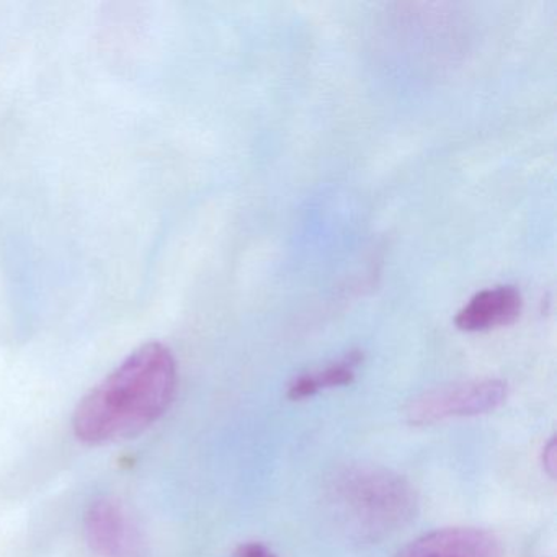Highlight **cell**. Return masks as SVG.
<instances>
[{"label":"cell","mask_w":557,"mask_h":557,"mask_svg":"<svg viewBox=\"0 0 557 557\" xmlns=\"http://www.w3.org/2000/svg\"><path fill=\"white\" fill-rule=\"evenodd\" d=\"M86 531L99 557H141L139 543L128 518L110 500L96 502L87 511Z\"/></svg>","instance_id":"obj_5"},{"label":"cell","mask_w":557,"mask_h":557,"mask_svg":"<svg viewBox=\"0 0 557 557\" xmlns=\"http://www.w3.org/2000/svg\"><path fill=\"white\" fill-rule=\"evenodd\" d=\"M175 389L177 363L172 351L159 342L143 345L81 400L74 433L90 445L136 435L161 419Z\"/></svg>","instance_id":"obj_1"},{"label":"cell","mask_w":557,"mask_h":557,"mask_svg":"<svg viewBox=\"0 0 557 557\" xmlns=\"http://www.w3.org/2000/svg\"><path fill=\"white\" fill-rule=\"evenodd\" d=\"M335 523L358 543H380L410 523L419 510L416 488L391 469L351 465L338 469L325 492Z\"/></svg>","instance_id":"obj_2"},{"label":"cell","mask_w":557,"mask_h":557,"mask_svg":"<svg viewBox=\"0 0 557 557\" xmlns=\"http://www.w3.org/2000/svg\"><path fill=\"white\" fill-rule=\"evenodd\" d=\"M360 361L361 355L354 351V354L348 355L344 360L332 364V367L325 368V370L319 371V373L299 376L298 380H295L289 384V399H308V397L314 396V394H318L321 389L347 386V384L354 383L355 368H357V364L360 363Z\"/></svg>","instance_id":"obj_7"},{"label":"cell","mask_w":557,"mask_h":557,"mask_svg":"<svg viewBox=\"0 0 557 557\" xmlns=\"http://www.w3.org/2000/svg\"><path fill=\"white\" fill-rule=\"evenodd\" d=\"M394 557H502V546L479 528H443L417 537Z\"/></svg>","instance_id":"obj_4"},{"label":"cell","mask_w":557,"mask_h":557,"mask_svg":"<svg viewBox=\"0 0 557 557\" xmlns=\"http://www.w3.org/2000/svg\"><path fill=\"white\" fill-rule=\"evenodd\" d=\"M236 557H276L269 547L262 543H247L237 549Z\"/></svg>","instance_id":"obj_9"},{"label":"cell","mask_w":557,"mask_h":557,"mask_svg":"<svg viewBox=\"0 0 557 557\" xmlns=\"http://www.w3.org/2000/svg\"><path fill=\"white\" fill-rule=\"evenodd\" d=\"M507 399V384L500 380H474L423 393L407 406V420L413 425H432L456 417L494 412Z\"/></svg>","instance_id":"obj_3"},{"label":"cell","mask_w":557,"mask_h":557,"mask_svg":"<svg viewBox=\"0 0 557 557\" xmlns=\"http://www.w3.org/2000/svg\"><path fill=\"white\" fill-rule=\"evenodd\" d=\"M543 468L547 472L549 478H556L557 471V443L556 436L547 442V445L543 449Z\"/></svg>","instance_id":"obj_8"},{"label":"cell","mask_w":557,"mask_h":557,"mask_svg":"<svg viewBox=\"0 0 557 557\" xmlns=\"http://www.w3.org/2000/svg\"><path fill=\"white\" fill-rule=\"evenodd\" d=\"M523 308L521 293L515 286H495L469 299L456 315V327L465 332H484L517 321Z\"/></svg>","instance_id":"obj_6"}]
</instances>
